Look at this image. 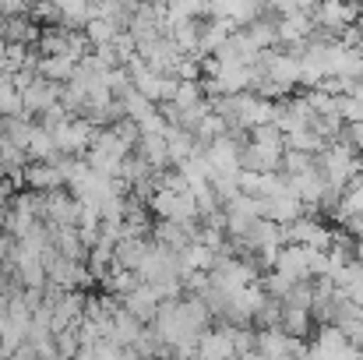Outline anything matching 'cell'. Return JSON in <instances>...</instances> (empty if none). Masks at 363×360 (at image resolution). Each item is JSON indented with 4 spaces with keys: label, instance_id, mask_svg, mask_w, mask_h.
<instances>
[{
    "label": "cell",
    "instance_id": "6da1fadb",
    "mask_svg": "<svg viewBox=\"0 0 363 360\" xmlns=\"http://www.w3.org/2000/svg\"><path fill=\"white\" fill-rule=\"evenodd\" d=\"M314 166H318V173L325 177V184H332V187H346L350 180L360 177L363 159H360V152H357L353 145L332 138L321 152H314Z\"/></svg>",
    "mask_w": 363,
    "mask_h": 360
},
{
    "label": "cell",
    "instance_id": "7a4b0ae2",
    "mask_svg": "<svg viewBox=\"0 0 363 360\" xmlns=\"http://www.w3.org/2000/svg\"><path fill=\"white\" fill-rule=\"evenodd\" d=\"M145 205L159 216V219H173V223H198V202L194 191H177L166 184H155V191L145 198Z\"/></svg>",
    "mask_w": 363,
    "mask_h": 360
},
{
    "label": "cell",
    "instance_id": "3957f363",
    "mask_svg": "<svg viewBox=\"0 0 363 360\" xmlns=\"http://www.w3.org/2000/svg\"><path fill=\"white\" fill-rule=\"evenodd\" d=\"M254 354L257 357H307V339L300 336H289L282 332L279 325H268V329H254Z\"/></svg>",
    "mask_w": 363,
    "mask_h": 360
},
{
    "label": "cell",
    "instance_id": "277c9868",
    "mask_svg": "<svg viewBox=\"0 0 363 360\" xmlns=\"http://www.w3.org/2000/svg\"><path fill=\"white\" fill-rule=\"evenodd\" d=\"M261 219V202H257V195H237V198H230L226 205H223V227H226V237L240 240L254 223Z\"/></svg>",
    "mask_w": 363,
    "mask_h": 360
},
{
    "label": "cell",
    "instance_id": "5b68a950",
    "mask_svg": "<svg viewBox=\"0 0 363 360\" xmlns=\"http://www.w3.org/2000/svg\"><path fill=\"white\" fill-rule=\"evenodd\" d=\"M357 14H360V0H318L311 7V18L318 28H328V32H342L346 25H357Z\"/></svg>",
    "mask_w": 363,
    "mask_h": 360
},
{
    "label": "cell",
    "instance_id": "8992f818",
    "mask_svg": "<svg viewBox=\"0 0 363 360\" xmlns=\"http://www.w3.org/2000/svg\"><path fill=\"white\" fill-rule=\"evenodd\" d=\"M240 131H223L205 145V159L212 173H237L240 170Z\"/></svg>",
    "mask_w": 363,
    "mask_h": 360
},
{
    "label": "cell",
    "instance_id": "52a82bcc",
    "mask_svg": "<svg viewBox=\"0 0 363 360\" xmlns=\"http://www.w3.org/2000/svg\"><path fill=\"white\" fill-rule=\"evenodd\" d=\"M50 131H53V141H57V148H60L64 156H82V152L89 148L96 127L85 117H78V114H67L60 124H53Z\"/></svg>",
    "mask_w": 363,
    "mask_h": 360
},
{
    "label": "cell",
    "instance_id": "ba28073f",
    "mask_svg": "<svg viewBox=\"0 0 363 360\" xmlns=\"http://www.w3.org/2000/svg\"><path fill=\"white\" fill-rule=\"evenodd\" d=\"M311 336H314V343H307V357H357V347L332 322H321Z\"/></svg>",
    "mask_w": 363,
    "mask_h": 360
},
{
    "label": "cell",
    "instance_id": "9c48e42d",
    "mask_svg": "<svg viewBox=\"0 0 363 360\" xmlns=\"http://www.w3.org/2000/svg\"><path fill=\"white\" fill-rule=\"evenodd\" d=\"M282 234H286V244H307V247H321V251H328V244H332V230L311 216H296L293 223H282Z\"/></svg>",
    "mask_w": 363,
    "mask_h": 360
},
{
    "label": "cell",
    "instance_id": "30bf717a",
    "mask_svg": "<svg viewBox=\"0 0 363 360\" xmlns=\"http://www.w3.org/2000/svg\"><path fill=\"white\" fill-rule=\"evenodd\" d=\"M282 148H286V145H268V141H254V138H247V141L240 145V170H257V173L279 170Z\"/></svg>",
    "mask_w": 363,
    "mask_h": 360
},
{
    "label": "cell",
    "instance_id": "8fae6325",
    "mask_svg": "<svg viewBox=\"0 0 363 360\" xmlns=\"http://www.w3.org/2000/svg\"><path fill=\"white\" fill-rule=\"evenodd\" d=\"M53 103H60V85L35 75L25 89H21V110L25 114H46Z\"/></svg>",
    "mask_w": 363,
    "mask_h": 360
},
{
    "label": "cell",
    "instance_id": "7c38bea8",
    "mask_svg": "<svg viewBox=\"0 0 363 360\" xmlns=\"http://www.w3.org/2000/svg\"><path fill=\"white\" fill-rule=\"evenodd\" d=\"M311 32H314V18H311V11H286V14H275V36H279V46L303 43Z\"/></svg>",
    "mask_w": 363,
    "mask_h": 360
},
{
    "label": "cell",
    "instance_id": "4fadbf2b",
    "mask_svg": "<svg viewBox=\"0 0 363 360\" xmlns=\"http://www.w3.org/2000/svg\"><path fill=\"white\" fill-rule=\"evenodd\" d=\"M272 268L286 272L289 279H314L311 276V247L307 244H282Z\"/></svg>",
    "mask_w": 363,
    "mask_h": 360
},
{
    "label": "cell",
    "instance_id": "5bb4252c",
    "mask_svg": "<svg viewBox=\"0 0 363 360\" xmlns=\"http://www.w3.org/2000/svg\"><path fill=\"white\" fill-rule=\"evenodd\" d=\"M159 300H162V297L155 293V286H152V283H141V279H138V286H134V290H127V293L121 297L123 307H127V311H130L138 322H145V325L155 318Z\"/></svg>",
    "mask_w": 363,
    "mask_h": 360
},
{
    "label": "cell",
    "instance_id": "9a60e30c",
    "mask_svg": "<svg viewBox=\"0 0 363 360\" xmlns=\"http://www.w3.org/2000/svg\"><path fill=\"white\" fill-rule=\"evenodd\" d=\"M286 184H289V191H293L307 209H318V198H321V191H325V177L318 173V166H307V170H300V173H286Z\"/></svg>",
    "mask_w": 363,
    "mask_h": 360
},
{
    "label": "cell",
    "instance_id": "2e32d148",
    "mask_svg": "<svg viewBox=\"0 0 363 360\" xmlns=\"http://www.w3.org/2000/svg\"><path fill=\"white\" fill-rule=\"evenodd\" d=\"M257 202H261V216L264 219H275V223H293L296 216L307 212V205L293 191H282V195H272V198H261L257 195Z\"/></svg>",
    "mask_w": 363,
    "mask_h": 360
},
{
    "label": "cell",
    "instance_id": "e0dca14e",
    "mask_svg": "<svg viewBox=\"0 0 363 360\" xmlns=\"http://www.w3.org/2000/svg\"><path fill=\"white\" fill-rule=\"evenodd\" d=\"M21 184H28V191H53V187H64V177H60L57 163L35 159L21 170Z\"/></svg>",
    "mask_w": 363,
    "mask_h": 360
},
{
    "label": "cell",
    "instance_id": "ac0fdd59",
    "mask_svg": "<svg viewBox=\"0 0 363 360\" xmlns=\"http://www.w3.org/2000/svg\"><path fill=\"white\" fill-rule=\"evenodd\" d=\"M194 230H198V223H173V219H159V223L152 227V240H155V244H162V247H169V251H184V247L194 240Z\"/></svg>",
    "mask_w": 363,
    "mask_h": 360
},
{
    "label": "cell",
    "instance_id": "d6986e66",
    "mask_svg": "<svg viewBox=\"0 0 363 360\" xmlns=\"http://www.w3.org/2000/svg\"><path fill=\"white\" fill-rule=\"evenodd\" d=\"M198 354L201 357H237V350H233V325H223V329H205L201 336H198Z\"/></svg>",
    "mask_w": 363,
    "mask_h": 360
},
{
    "label": "cell",
    "instance_id": "ffe728a7",
    "mask_svg": "<svg viewBox=\"0 0 363 360\" xmlns=\"http://www.w3.org/2000/svg\"><path fill=\"white\" fill-rule=\"evenodd\" d=\"M152 170H166L169 166V152H166V131H148V134H138V145H134Z\"/></svg>",
    "mask_w": 363,
    "mask_h": 360
},
{
    "label": "cell",
    "instance_id": "44dd1931",
    "mask_svg": "<svg viewBox=\"0 0 363 360\" xmlns=\"http://www.w3.org/2000/svg\"><path fill=\"white\" fill-rule=\"evenodd\" d=\"M279 329L289 332V336H300L307 339L314 332V318H311V307H296V304H282L279 311Z\"/></svg>",
    "mask_w": 363,
    "mask_h": 360
},
{
    "label": "cell",
    "instance_id": "7402d4cb",
    "mask_svg": "<svg viewBox=\"0 0 363 360\" xmlns=\"http://www.w3.org/2000/svg\"><path fill=\"white\" fill-rule=\"evenodd\" d=\"M25 156H28V159H50V163H57L60 148H57V141H53V131L43 127V124H32V134H28Z\"/></svg>",
    "mask_w": 363,
    "mask_h": 360
},
{
    "label": "cell",
    "instance_id": "603a6c76",
    "mask_svg": "<svg viewBox=\"0 0 363 360\" xmlns=\"http://www.w3.org/2000/svg\"><path fill=\"white\" fill-rule=\"evenodd\" d=\"M74 64H78V60H71V57H64V53H43L35 71H39L43 78H50V82L64 85V82H71V78H74Z\"/></svg>",
    "mask_w": 363,
    "mask_h": 360
},
{
    "label": "cell",
    "instance_id": "cb8c5ba5",
    "mask_svg": "<svg viewBox=\"0 0 363 360\" xmlns=\"http://www.w3.org/2000/svg\"><path fill=\"white\" fill-rule=\"evenodd\" d=\"M0 36L7 39V43H35L39 39V28L32 25V18L28 14H11V18H4L0 21Z\"/></svg>",
    "mask_w": 363,
    "mask_h": 360
},
{
    "label": "cell",
    "instance_id": "d4e9b609",
    "mask_svg": "<svg viewBox=\"0 0 363 360\" xmlns=\"http://www.w3.org/2000/svg\"><path fill=\"white\" fill-rule=\"evenodd\" d=\"M243 32L250 36V43H254L257 50H272V46H279V36H275V14H272V11H264L261 18L247 21Z\"/></svg>",
    "mask_w": 363,
    "mask_h": 360
},
{
    "label": "cell",
    "instance_id": "484cf974",
    "mask_svg": "<svg viewBox=\"0 0 363 360\" xmlns=\"http://www.w3.org/2000/svg\"><path fill=\"white\" fill-rule=\"evenodd\" d=\"M166 152H169V163L177 166L180 159H187V156L194 152V134H191L187 127L169 124V127H166Z\"/></svg>",
    "mask_w": 363,
    "mask_h": 360
},
{
    "label": "cell",
    "instance_id": "4316f807",
    "mask_svg": "<svg viewBox=\"0 0 363 360\" xmlns=\"http://www.w3.org/2000/svg\"><path fill=\"white\" fill-rule=\"evenodd\" d=\"M121 28H123L121 21H113V18H106V14H92V18L85 21V36H89V43H92V46L110 43Z\"/></svg>",
    "mask_w": 363,
    "mask_h": 360
},
{
    "label": "cell",
    "instance_id": "83f0119b",
    "mask_svg": "<svg viewBox=\"0 0 363 360\" xmlns=\"http://www.w3.org/2000/svg\"><path fill=\"white\" fill-rule=\"evenodd\" d=\"M103 283H106V290H110L113 297H123L127 290H134V286H138V272H134V268H123V265L113 261V268L103 276Z\"/></svg>",
    "mask_w": 363,
    "mask_h": 360
},
{
    "label": "cell",
    "instance_id": "f1b7e54d",
    "mask_svg": "<svg viewBox=\"0 0 363 360\" xmlns=\"http://www.w3.org/2000/svg\"><path fill=\"white\" fill-rule=\"evenodd\" d=\"M282 138H286L289 148H303V152H321V148L328 145L311 124H307V127H296V131H289V134H282Z\"/></svg>",
    "mask_w": 363,
    "mask_h": 360
},
{
    "label": "cell",
    "instance_id": "f546056e",
    "mask_svg": "<svg viewBox=\"0 0 363 360\" xmlns=\"http://www.w3.org/2000/svg\"><path fill=\"white\" fill-rule=\"evenodd\" d=\"M293 283H296V279H289V276L279 272V268H264V276H257V286H261L268 297H275V300H282V297L293 290Z\"/></svg>",
    "mask_w": 363,
    "mask_h": 360
},
{
    "label": "cell",
    "instance_id": "4dcf8cb0",
    "mask_svg": "<svg viewBox=\"0 0 363 360\" xmlns=\"http://www.w3.org/2000/svg\"><path fill=\"white\" fill-rule=\"evenodd\" d=\"M357 212H363V177L350 180V184L342 187V202H339L335 219H346V216H357Z\"/></svg>",
    "mask_w": 363,
    "mask_h": 360
},
{
    "label": "cell",
    "instance_id": "1f68e13d",
    "mask_svg": "<svg viewBox=\"0 0 363 360\" xmlns=\"http://www.w3.org/2000/svg\"><path fill=\"white\" fill-rule=\"evenodd\" d=\"M166 4V18L180 21V18H205V0H162Z\"/></svg>",
    "mask_w": 363,
    "mask_h": 360
},
{
    "label": "cell",
    "instance_id": "d6a6232c",
    "mask_svg": "<svg viewBox=\"0 0 363 360\" xmlns=\"http://www.w3.org/2000/svg\"><path fill=\"white\" fill-rule=\"evenodd\" d=\"M335 110H339L342 124H360L363 120V103L357 99V96H350V92L335 96Z\"/></svg>",
    "mask_w": 363,
    "mask_h": 360
},
{
    "label": "cell",
    "instance_id": "836d02e7",
    "mask_svg": "<svg viewBox=\"0 0 363 360\" xmlns=\"http://www.w3.org/2000/svg\"><path fill=\"white\" fill-rule=\"evenodd\" d=\"M318 0H264V7L272 14H286V11H311Z\"/></svg>",
    "mask_w": 363,
    "mask_h": 360
},
{
    "label": "cell",
    "instance_id": "e575fe53",
    "mask_svg": "<svg viewBox=\"0 0 363 360\" xmlns=\"http://www.w3.org/2000/svg\"><path fill=\"white\" fill-rule=\"evenodd\" d=\"M339 329H342V332H346V339L357 347V354H363V315L360 318H350V322H346V325H339Z\"/></svg>",
    "mask_w": 363,
    "mask_h": 360
},
{
    "label": "cell",
    "instance_id": "d590c367",
    "mask_svg": "<svg viewBox=\"0 0 363 360\" xmlns=\"http://www.w3.org/2000/svg\"><path fill=\"white\" fill-rule=\"evenodd\" d=\"M28 0H0V14L4 18H11V14H28Z\"/></svg>",
    "mask_w": 363,
    "mask_h": 360
},
{
    "label": "cell",
    "instance_id": "8d00e7d4",
    "mask_svg": "<svg viewBox=\"0 0 363 360\" xmlns=\"http://www.w3.org/2000/svg\"><path fill=\"white\" fill-rule=\"evenodd\" d=\"M123 7H127V11H134V7H141V4H145V0H121Z\"/></svg>",
    "mask_w": 363,
    "mask_h": 360
},
{
    "label": "cell",
    "instance_id": "74e56055",
    "mask_svg": "<svg viewBox=\"0 0 363 360\" xmlns=\"http://www.w3.org/2000/svg\"><path fill=\"white\" fill-rule=\"evenodd\" d=\"M360 7H363V0H360Z\"/></svg>",
    "mask_w": 363,
    "mask_h": 360
}]
</instances>
